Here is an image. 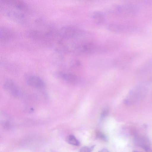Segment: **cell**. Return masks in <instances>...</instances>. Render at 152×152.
Listing matches in <instances>:
<instances>
[{
  "instance_id": "2e32d148",
  "label": "cell",
  "mask_w": 152,
  "mask_h": 152,
  "mask_svg": "<svg viewBox=\"0 0 152 152\" xmlns=\"http://www.w3.org/2000/svg\"><path fill=\"white\" fill-rule=\"evenodd\" d=\"M144 150L145 152H152V149L151 147L148 148Z\"/></svg>"
},
{
  "instance_id": "277c9868",
  "label": "cell",
  "mask_w": 152,
  "mask_h": 152,
  "mask_svg": "<svg viewBox=\"0 0 152 152\" xmlns=\"http://www.w3.org/2000/svg\"><path fill=\"white\" fill-rule=\"evenodd\" d=\"M134 143L136 145L144 150L151 147L150 141L148 137L145 136H136L134 139Z\"/></svg>"
},
{
  "instance_id": "e0dca14e",
  "label": "cell",
  "mask_w": 152,
  "mask_h": 152,
  "mask_svg": "<svg viewBox=\"0 0 152 152\" xmlns=\"http://www.w3.org/2000/svg\"><path fill=\"white\" fill-rule=\"evenodd\" d=\"M133 152H140L137 151H134Z\"/></svg>"
},
{
  "instance_id": "9a60e30c",
  "label": "cell",
  "mask_w": 152,
  "mask_h": 152,
  "mask_svg": "<svg viewBox=\"0 0 152 152\" xmlns=\"http://www.w3.org/2000/svg\"><path fill=\"white\" fill-rule=\"evenodd\" d=\"M99 152H110L109 150L106 148H104L100 151Z\"/></svg>"
},
{
  "instance_id": "30bf717a",
  "label": "cell",
  "mask_w": 152,
  "mask_h": 152,
  "mask_svg": "<svg viewBox=\"0 0 152 152\" xmlns=\"http://www.w3.org/2000/svg\"><path fill=\"white\" fill-rule=\"evenodd\" d=\"M96 136L97 138L104 141L107 140V136L103 132L100 131L96 132Z\"/></svg>"
},
{
  "instance_id": "6da1fadb",
  "label": "cell",
  "mask_w": 152,
  "mask_h": 152,
  "mask_svg": "<svg viewBox=\"0 0 152 152\" xmlns=\"http://www.w3.org/2000/svg\"><path fill=\"white\" fill-rule=\"evenodd\" d=\"M148 92V88L142 85H138L133 87L129 91L124 103L128 105L135 104L143 100Z\"/></svg>"
},
{
  "instance_id": "7c38bea8",
  "label": "cell",
  "mask_w": 152,
  "mask_h": 152,
  "mask_svg": "<svg viewBox=\"0 0 152 152\" xmlns=\"http://www.w3.org/2000/svg\"><path fill=\"white\" fill-rule=\"evenodd\" d=\"M94 147V145L89 148L87 146L83 147L80 149V152H91Z\"/></svg>"
},
{
  "instance_id": "5bb4252c",
  "label": "cell",
  "mask_w": 152,
  "mask_h": 152,
  "mask_svg": "<svg viewBox=\"0 0 152 152\" xmlns=\"http://www.w3.org/2000/svg\"><path fill=\"white\" fill-rule=\"evenodd\" d=\"M109 113V110L107 109H104L101 114V117L103 118L105 117L108 115Z\"/></svg>"
},
{
  "instance_id": "5b68a950",
  "label": "cell",
  "mask_w": 152,
  "mask_h": 152,
  "mask_svg": "<svg viewBox=\"0 0 152 152\" xmlns=\"http://www.w3.org/2000/svg\"><path fill=\"white\" fill-rule=\"evenodd\" d=\"M139 10L138 6L134 4L129 3L123 5H120V12H124L133 15L136 14Z\"/></svg>"
},
{
  "instance_id": "8fae6325",
  "label": "cell",
  "mask_w": 152,
  "mask_h": 152,
  "mask_svg": "<svg viewBox=\"0 0 152 152\" xmlns=\"http://www.w3.org/2000/svg\"><path fill=\"white\" fill-rule=\"evenodd\" d=\"M104 17L103 13L99 11H96L94 12L93 15V18L97 20L102 19Z\"/></svg>"
},
{
  "instance_id": "ba28073f",
  "label": "cell",
  "mask_w": 152,
  "mask_h": 152,
  "mask_svg": "<svg viewBox=\"0 0 152 152\" xmlns=\"http://www.w3.org/2000/svg\"><path fill=\"white\" fill-rule=\"evenodd\" d=\"M107 28L109 30L115 32H121L127 29L124 26L116 24H110L108 26Z\"/></svg>"
},
{
  "instance_id": "4fadbf2b",
  "label": "cell",
  "mask_w": 152,
  "mask_h": 152,
  "mask_svg": "<svg viewBox=\"0 0 152 152\" xmlns=\"http://www.w3.org/2000/svg\"><path fill=\"white\" fill-rule=\"evenodd\" d=\"M71 64L72 66L75 67L79 66L80 64V62L77 60H74L72 61Z\"/></svg>"
},
{
  "instance_id": "52a82bcc",
  "label": "cell",
  "mask_w": 152,
  "mask_h": 152,
  "mask_svg": "<svg viewBox=\"0 0 152 152\" xmlns=\"http://www.w3.org/2000/svg\"><path fill=\"white\" fill-rule=\"evenodd\" d=\"M61 31L62 36L66 38L73 37L76 34V32L75 29L71 27H64L62 29Z\"/></svg>"
},
{
  "instance_id": "8992f818",
  "label": "cell",
  "mask_w": 152,
  "mask_h": 152,
  "mask_svg": "<svg viewBox=\"0 0 152 152\" xmlns=\"http://www.w3.org/2000/svg\"><path fill=\"white\" fill-rule=\"evenodd\" d=\"M57 77L72 84H76L78 82V79L76 76L69 74L59 72L56 74Z\"/></svg>"
},
{
  "instance_id": "7a4b0ae2",
  "label": "cell",
  "mask_w": 152,
  "mask_h": 152,
  "mask_svg": "<svg viewBox=\"0 0 152 152\" xmlns=\"http://www.w3.org/2000/svg\"><path fill=\"white\" fill-rule=\"evenodd\" d=\"M26 83L29 85L39 89L45 87V83L39 77L31 74H26L24 76Z\"/></svg>"
},
{
  "instance_id": "9c48e42d",
  "label": "cell",
  "mask_w": 152,
  "mask_h": 152,
  "mask_svg": "<svg viewBox=\"0 0 152 152\" xmlns=\"http://www.w3.org/2000/svg\"><path fill=\"white\" fill-rule=\"evenodd\" d=\"M66 140L67 142L71 145L78 146L80 145L79 141L73 135L71 134L67 136Z\"/></svg>"
},
{
  "instance_id": "3957f363",
  "label": "cell",
  "mask_w": 152,
  "mask_h": 152,
  "mask_svg": "<svg viewBox=\"0 0 152 152\" xmlns=\"http://www.w3.org/2000/svg\"><path fill=\"white\" fill-rule=\"evenodd\" d=\"M4 88L13 96L19 97L22 95V92L15 83L11 80H7L4 82Z\"/></svg>"
}]
</instances>
